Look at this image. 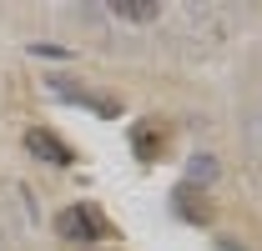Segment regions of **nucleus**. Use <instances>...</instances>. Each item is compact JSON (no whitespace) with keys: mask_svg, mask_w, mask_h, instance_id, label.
Listing matches in <instances>:
<instances>
[{"mask_svg":"<svg viewBox=\"0 0 262 251\" xmlns=\"http://www.w3.org/2000/svg\"><path fill=\"white\" fill-rule=\"evenodd\" d=\"M111 10H116L121 20H157V15H162V5H157V0H116Z\"/></svg>","mask_w":262,"mask_h":251,"instance_id":"423d86ee","label":"nucleus"},{"mask_svg":"<svg viewBox=\"0 0 262 251\" xmlns=\"http://www.w3.org/2000/svg\"><path fill=\"white\" fill-rule=\"evenodd\" d=\"M56 231H61L66 241H111L116 236V226L101 216L96 206H86V201L81 206H66L61 216H56Z\"/></svg>","mask_w":262,"mask_h":251,"instance_id":"f257e3e1","label":"nucleus"},{"mask_svg":"<svg viewBox=\"0 0 262 251\" xmlns=\"http://www.w3.org/2000/svg\"><path fill=\"white\" fill-rule=\"evenodd\" d=\"M51 91L66 95V101H81V106H91L96 116H121V101H116V95H96V91H81V86H66V81H51Z\"/></svg>","mask_w":262,"mask_h":251,"instance_id":"20e7f679","label":"nucleus"},{"mask_svg":"<svg viewBox=\"0 0 262 251\" xmlns=\"http://www.w3.org/2000/svg\"><path fill=\"white\" fill-rule=\"evenodd\" d=\"M171 206H177V216L192 221V226H207V221H212V201H207V191L192 186V181L177 186V201H171Z\"/></svg>","mask_w":262,"mask_h":251,"instance_id":"7ed1b4c3","label":"nucleus"},{"mask_svg":"<svg viewBox=\"0 0 262 251\" xmlns=\"http://www.w3.org/2000/svg\"><path fill=\"white\" fill-rule=\"evenodd\" d=\"M26 151L40 156V161H51V166H71V161H76V146L61 141L51 126H31V131H26Z\"/></svg>","mask_w":262,"mask_h":251,"instance_id":"f03ea898","label":"nucleus"},{"mask_svg":"<svg viewBox=\"0 0 262 251\" xmlns=\"http://www.w3.org/2000/svg\"><path fill=\"white\" fill-rule=\"evenodd\" d=\"M162 146H166V131H157V126H136V156H141V161H162Z\"/></svg>","mask_w":262,"mask_h":251,"instance_id":"39448f33","label":"nucleus"}]
</instances>
